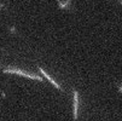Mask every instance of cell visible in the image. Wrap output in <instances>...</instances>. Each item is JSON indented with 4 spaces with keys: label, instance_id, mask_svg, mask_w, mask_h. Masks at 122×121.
<instances>
[{
    "label": "cell",
    "instance_id": "obj_1",
    "mask_svg": "<svg viewBox=\"0 0 122 121\" xmlns=\"http://www.w3.org/2000/svg\"><path fill=\"white\" fill-rule=\"evenodd\" d=\"M3 72H4V73H10V74H18V75H22V76L33 79V80H38V81H44V79H42L41 76L35 75V74H29V73H27V72L21 70V69H18V68H11V67H9V68L3 69Z\"/></svg>",
    "mask_w": 122,
    "mask_h": 121
},
{
    "label": "cell",
    "instance_id": "obj_2",
    "mask_svg": "<svg viewBox=\"0 0 122 121\" xmlns=\"http://www.w3.org/2000/svg\"><path fill=\"white\" fill-rule=\"evenodd\" d=\"M77 111H79V92L74 91V105H73L74 120H77Z\"/></svg>",
    "mask_w": 122,
    "mask_h": 121
},
{
    "label": "cell",
    "instance_id": "obj_3",
    "mask_svg": "<svg viewBox=\"0 0 122 121\" xmlns=\"http://www.w3.org/2000/svg\"><path fill=\"white\" fill-rule=\"evenodd\" d=\"M39 69H40V72L42 73V75H44V76H45V78H46V79H47V80H48V81H50V82H51L52 85H55V86H56V87H57V89H58L59 91H62V87H61V86H59V85H58V84H57V82H56V81H55L53 79H52V78H51V76H50V75H48V74H47V73H46L45 70H44L42 68H39Z\"/></svg>",
    "mask_w": 122,
    "mask_h": 121
},
{
    "label": "cell",
    "instance_id": "obj_4",
    "mask_svg": "<svg viewBox=\"0 0 122 121\" xmlns=\"http://www.w3.org/2000/svg\"><path fill=\"white\" fill-rule=\"evenodd\" d=\"M57 1H58V7H59V9L70 10V5H71V1H70V0H65V1H62V0H57Z\"/></svg>",
    "mask_w": 122,
    "mask_h": 121
},
{
    "label": "cell",
    "instance_id": "obj_5",
    "mask_svg": "<svg viewBox=\"0 0 122 121\" xmlns=\"http://www.w3.org/2000/svg\"><path fill=\"white\" fill-rule=\"evenodd\" d=\"M10 33H13L15 34L16 33V28L15 27H10Z\"/></svg>",
    "mask_w": 122,
    "mask_h": 121
},
{
    "label": "cell",
    "instance_id": "obj_6",
    "mask_svg": "<svg viewBox=\"0 0 122 121\" xmlns=\"http://www.w3.org/2000/svg\"><path fill=\"white\" fill-rule=\"evenodd\" d=\"M117 90H118L120 92H122V85H117Z\"/></svg>",
    "mask_w": 122,
    "mask_h": 121
},
{
    "label": "cell",
    "instance_id": "obj_7",
    "mask_svg": "<svg viewBox=\"0 0 122 121\" xmlns=\"http://www.w3.org/2000/svg\"><path fill=\"white\" fill-rule=\"evenodd\" d=\"M1 96H3V98H5V97H6V95H5V92H1Z\"/></svg>",
    "mask_w": 122,
    "mask_h": 121
},
{
    "label": "cell",
    "instance_id": "obj_8",
    "mask_svg": "<svg viewBox=\"0 0 122 121\" xmlns=\"http://www.w3.org/2000/svg\"><path fill=\"white\" fill-rule=\"evenodd\" d=\"M3 7H5V5L4 4H0V9H3Z\"/></svg>",
    "mask_w": 122,
    "mask_h": 121
},
{
    "label": "cell",
    "instance_id": "obj_9",
    "mask_svg": "<svg viewBox=\"0 0 122 121\" xmlns=\"http://www.w3.org/2000/svg\"><path fill=\"white\" fill-rule=\"evenodd\" d=\"M120 3H121V4H122V0H120Z\"/></svg>",
    "mask_w": 122,
    "mask_h": 121
}]
</instances>
